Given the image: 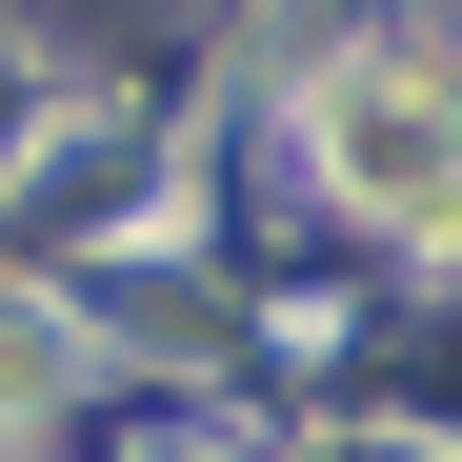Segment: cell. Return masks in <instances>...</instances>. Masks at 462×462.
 <instances>
[{
  "label": "cell",
  "mask_w": 462,
  "mask_h": 462,
  "mask_svg": "<svg viewBox=\"0 0 462 462\" xmlns=\"http://www.w3.org/2000/svg\"><path fill=\"white\" fill-rule=\"evenodd\" d=\"M301 141H322V181H342L362 221H402V242H462V81H442L422 41H362V60H322Z\"/></svg>",
  "instance_id": "cell-1"
}]
</instances>
